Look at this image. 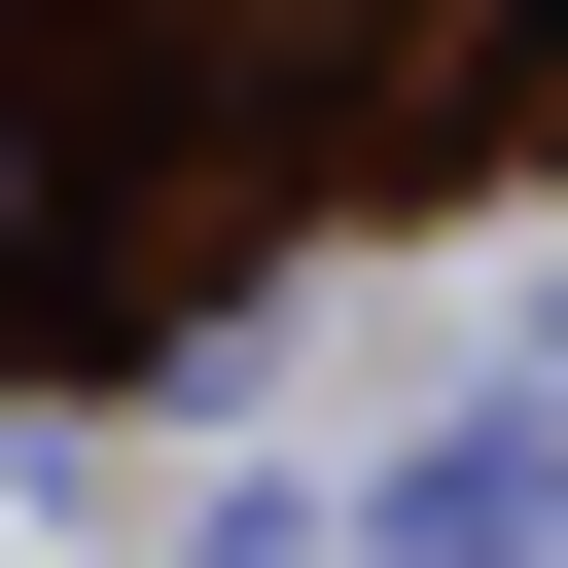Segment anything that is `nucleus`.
Instances as JSON below:
<instances>
[{"mask_svg": "<svg viewBox=\"0 0 568 568\" xmlns=\"http://www.w3.org/2000/svg\"><path fill=\"white\" fill-rule=\"evenodd\" d=\"M0 248H36V106H0Z\"/></svg>", "mask_w": 568, "mask_h": 568, "instance_id": "1", "label": "nucleus"}]
</instances>
